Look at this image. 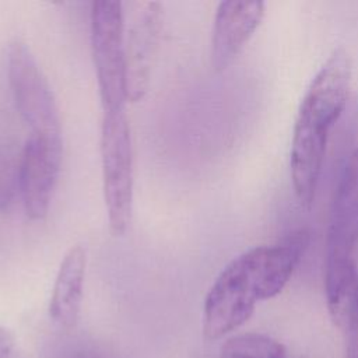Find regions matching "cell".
Masks as SVG:
<instances>
[{
  "label": "cell",
  "instance_id": "1",
  "mask_svg": "<svg viewBox=\"0 0 358 358\" xmlns=\"http://www.w3.org/2000/svg\"><path fill=\"white\" fill-rule=\"evenodd\" d=\"M310 234L295 229L270 245L232 259L210 287L203 306V334L220 340L249 320L259 301L278 295L301 263Z\"/></svg>",
  "mask_w": 358,
  "mask_h": 358
},
{
  "label": "cell",
  "instance_id": "2",
  "mask_svg": "<svg viewBox=\"0 0 358 358\" xmlns=\"http://www.w3.org/2000/svg\"><path fill=\"white\" fill-rule=\"evenodd\" d=\"M351 76L352 63L347 50L334 49L299 103L292 129L289 171L294 193L306 208L316 196L330 131L347 106Z\"/></svg>",
  "mask_w": 358,
  "mask_h": 358
},
{
  "label": "cell",
  "instance_id": "3",
  "mask_svg": "<svg viewBox=\"0 0 358 358\" xmlns=\"http://www.w3.org/2000/svg\"><path fill=\"white\" fill-rule=\"evenodd\" d=\"M99 151L108 227L113 236H122L133 207V148L126 109L103 113Z\"/></svg>",
  "mask_w": 358,
  "mask_h": 358
},
{
  "label": "cell",
  "instance_id": "4",
  "mask_svg": "<svg viewBox=\"0 0 358 358\" xmlns=\"http://www.w3.org/2000/svg\"><path fill=\"white\" fill-rule=\"evenodd\" d=\"M91 49L103 113L126 109L124 10L123 3L99 0L91 4Z\"/></svg>",
  "mask_w": 358,
  "mask_h": 358
},
{
  "label": "cell",
  "instance_id": "5",
  "mask_svg": "<svg viewBox=\"0 0 358 358\" xmlns=\"http://www.w3.org/2000/svg\"><path fill=\"white\" fill-rule=\"evenodd\" d=\"M7 73L17 110L31 136L63 143L62 120L50 85L32 52L21 41L10 43Z\"/></svg>",
  "mask_w": 358,
  "mask_h": 358
},
{
  "label": "cell",
  "instance_id": "6",
  "mask_svg": "<svg viewBox=\"0 0 358 358\" xmlns=\"http://www.w3.org/2000/svg\"><path fill=\"white\" fill-rule=\"evenodd\" d=\"M164 31V8L158 1L131 4L124 21V67L127 102H138L148 92Z\"/></svg>",
  "mask_w": 358,
  "mask_h": 358
},
{
  "label": "cell",
  "instance_id": "7",
  "mask_svg": "<svg viewBox=\"0 0 358 358\" xmlns=\"http://www.w3.org/2000/svg\"><path fill=\"white\" fill-rule=\"evenodd\" d=\"M63 143L28 137L20 162L18 183L22 204L32 221L48 215L62 165Z\"/></svg>",
  "mask_w": 358,
  "mask_h": 358
},
{
  "label": "cell",
  "instance_id": "8",
  "mask_svg": "<svg viewBox=\"0 0 358 358\" xmlns=\"http://www.w3.org/2000/svg\"><path fill=\"white\" fill-rule=\"evenodd\" d=\"M358 243V147L347 157L330 207L326 260L354 259Z\"/></svg>",
  "mask_w": 358,
  "mask_h": 358
},
{
  "label": "cell",
  "instance_id": "9",
  "mask_svg": "<svg viewBox=\"0 0 358 358\" xmlns=\"http://www.w3.org/2000/svg\"><path fill=\"white\" fill-rule=\"evenodd\" d=\"M264 17V3L221 1L217 7L213 31L210 59L213 69L224 71L242 52L248 41L259 28Z\"/></svg>",
  "mask_w": 358,
  "mask_h": 358
},
{
  "label": "cell",
  "instance_id": "10",
  "mask_svg": "<svg viewBox=\"0 0 358 358\" xmlns=\"http://www.w3.org/2000/svg\"><path fill=\"white\" fill-rule=\"evenodd\" d=\"M85 270V249L80 245L71 246L63 256L49 302V315L53 322L62 327L71 329L78 320L84 292Z\"/></svg>",
  "mask_w": 358,
  "mask_h": 358
},
{
  "label": "cell",
  "instance_id": "11",
  "mask_svg": "<svg viewBox=\"0 0 358 358\" xmlns=\"http://www.w3.org/2000/svg\"><path fill=\"white\" fill-rule=\"evenodd\" d=\"M324 295L331 322L344 334L358 324V267L355 259L326 260Z\"/></svg>",
  "mask_w": 358,
  "mask_h": 358
},
{
  "label": "cell",
  "instance_id": "12",
  "mask_svg": "<svg viewBox=\"0 0 358 358\" xmlns=\"http://www.w3.org/2000/svg\"><path fill=\"white\" fill-rule=\"evenodd\" d=\"M220 358H289L287 350L277 340L259 334L243 333L225 340Z\"/></svg>",
  "mask_w": 358,
  "mask_h": 358
},
{
  "label": "cell",
  "instance_id": "13",
  "mask_svg": "<svg viewBox=\"0 0 358 358\" xmlns=\"http://www.w3.org/2000/svg\"><path fill=\"white\" fill-rule=\"evenodd\" d=\"M345 358H358V324L345 334Z\"/></svg>",
  "mask_w": 358,
  "mask_h": 358
},
{
  "label": "cell",
  "instance_id": "14",
  "mask_svg": "<svg viewBox=\"0 0 358 358\" xmlns=\"http://www.w3.org/2000/svg\"><path fill=\"white\" fill-rule=\"evenodd\" d=\"M13 351V338L10 333L0 327V358H8Z\"/></svg>",
  "mask_w": 358,
  "mask_h": 358
}]
</instances>
